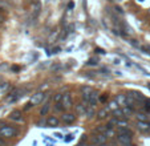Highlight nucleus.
<instances>
[{"mask_svg":"<svg viewBox=\"0 0 150 146\" xmlns=\"http://www.w3.org/2000/svg\"><path fill=\"white\" fill-rule=\"evenodd\" d=\"M17 134V129L11 125H4L0 128V137L3 138H12Z\"/></svg>","mask_w":150,"mask_h":146,"instance_id":"obj_1","label":"nucleus"},{"mask_svg":"<svg viewBox=\"0 0 150 146\" xmlns=\"http://www.w3.org/2000/svg\"><path fill=\"white\" fill-rule=\"evenodd\" d=\"M44 99H45V93L44 92H37V93H35V94H32L31 100H29V104H31L32 106L39 105L44 101Z\"/></svg>","mask_w":150,"mask_h":146,"instance_id":"obj_2","label":"nucleus"},{"mask_svg":"<svg viewBox=\"0 0 150 146\" xmlns=\"http://www.w3.org/2000/svg\"><path fill=\"white\" fill-rule=\"evenodd\" d=\"M61 104H62V106H64L65 110L72 109V106H73V100H72L71 93H64V94H62Z\"/></svg>","mask_w":150,"mask_h":146,"instance_id":"obj_3","label":"nucleus"},{"mask_svg":"<svg viewBox=\"0 0 150 146\" xmlns=\"http://www.w3.org/2000/svg\"><path fill=\"white\" fill-rule=\"evenodd\" d=\"M61 121L65 125H72V124H74V121H76V114H74V113H71V112L62 113Z\"/></svg>","mask_w":150,"mask_h":146,"instance_id":"obj_4","label":"nucleus"},{"mask_svg":"<svg viewBox=\"0 0 150 146\" xmlns=\"http://www.w3.org/2000/svg\"><path fill=\"white\" fill-rule=\"evenodd\" d=\"M92 143L96 146H100V145H104L106 143V137L104 134H98V133H94L93 137H92Z\"/></svg>","mask_w":150,"mask_h":146,"instance_id":"obj_5","label":"nucleus"},{"mask_svg":"<svg viewBox=\"0 0 150 146\" xmlns=\"http://www.w3.org/2000/svg\"><path fill=\"white\" fill-rule=\"evenodd\" d=\"M93 92H94V90L92 89L91 86H82V88H81V97H82V101H84V102H88Z\"/></svg>","mask_w":150,"mask_h":146,"instance_id":"obj_6","label":"nucleus"},{"mask_svg":"<svg viewBox=\"0 0 150 146\" xmlns=\"http://www.w3.org/2000/svg\"><path fill=\"white\" fill-rule=\"evenodd\" d=\"M117 141L121 143L122 146L127 145V143L133 142V135H127V134H117Z\"/></svg>","mask_w":150,"mask_h":146,"instance_id":"obj_7","label":"nucleus"},{"mask_svg":"<svg viewBox=\"0 0 150 146\" xmlns=\"http://www.w3.org/2000/svg\"><path fill=\"white\" fill-rule=\"evenodd\" d=\"M45 125L48 128H56L60 125V120L56 117V116H49V117L45 120Z\"/></svg>","mask_w":150,"mask_h":146,"instance_id":"obj_8","label":"nucleus"},{"mask_svg":"<svg viewBox=\"0 0 150 146\" xmlns=\"http://www.w3.org/2000/svg\"><path fill=\"white\" fill-rule=\"evenodd\" d=\"M88 102H80L76 105V114L79 116H85L86 114V108H88Z\"/></svg>","mask_w":150,"mask_h":146,"instance_id":"obj_9","label":"nucleus"},{"mask_svg":"<svg viewBox=\"0 0 150 146\" xmlns=\"http://www.w3.org/2000/svg\"><path fill=\"white\" fill-rule=\"evenodd\" d=\"M137 129L139 132H150V122H147V121H138L137 122Z\"/></svg>","mask_w":150,"mask_h":146,"instance_id":"obj_10","label":"nucleus"},{"mask_svg":"<svg viewBox=\"0 0 150 146\" xmlns=\"http://www.w3.org/2000/svg\"><path fill=\"white\" fill-rule=\"evenodd\" d=\"M20 97H23V90L16 89V90H13V92L11 93V96H9V97H8V101L15 102V101H16V100H19Z\"/></svg>","mask_w":150,"mask_h":146,"instance_id":"obj_11","label":"nucleus"},{"mask_svg":"<svg viewBox=\"0 0 150 146\" xmlns=\"http://www.w3.org/2000/svg\"><path fill=\"white\" fill-rule=\"evenodd\" d=\"M109 113H110V110L108 109V106L102 108V109H100L98 112H97V118H98V120H105V118L109 117Z\"/></svg>","mask_w":150,"mask_h":146,"instance_id":"obj_12","label":"nucleus"},{"mask_svg":"<svg viewBox=\"0 0 150 146\" xmlns=\"http://www.w3.org/2000/svg\"><path fill=\"white\" fill-rule=\"evenodd\" d=\"M130 96L137 101V104H145V101H146L145 97L142 96V93L139 92H130Z\"/></svg>","mask_w":150,"mask_h":146,"instance_id":"obj_13","label":"nucleus"},{"mask_svg":"<svg viewBox=\"0 0 150 146\" xmlns=\"http://www.w3.org/2000/svg\"><path fill=\"white\" fill-rule=\"evenodd\" d=\"M126 97H127V94H117L116 96V101H117V104L120 105V108H124V106H126Z\"/></svg>","mask_w":150,"mask_h":146,"instance_id":"obj_14","label":"nucleus"},{"mask_svg":"<svg viewBox=\"0 0 150 146\" xmlns=\"http://www.w3.org/2000/svg\"><path fill=\"white\" fill-rule=\"evenodd\" d=\"M100 102V100H98V93L97 92H93L92 93V96H91V99H89V101H88V104L91 105V106H93V108H96V105Z\"/></svg>","mask_w":150,"mask_h":146,"instance_id":"obj_15","label":"nucleus"},{"mask_svg":"<svg viewBox=\"0 0 150 146\" xmlns=\"http://www.w3.org/2000/svg\"><path fill=\"white\" fill-rule=\"evenodd\" d=\"M9 118L13 121H17V122H21L23 121V117H21V112H19V110H15V112H12L11 114H9Z\"/></svg>","mask_w":150,"mask_h":146,"instance_id":"obj_16","label":"nucleus"},{"mask_svg":"<svg viewBox=\"0 0 150 146\" xmlns=\"http://www.w3.org/2000/svg\"><path fill=\"white\" fill-rule=\"evenodd\" d=\"M109 125L106 124V125H98V126L96 128V130H94V133H98V134H104L105 135V133L108 132V129H109Z\"/></svg>","mask_w":150,"mask_h":146,"instance_id":"obj_17","label":"nucleus"},{"mask_svg":"<svg viewBox=\"0 0 150 146\" xmlns=\"http://www.w3.org/2000/svg\"><path fill=\"white\" fill-rule=\"evenodd\" d=\"M117 134H127V135H133V132H132L129 128H118L117 129Z\"/></svg>","mask_w":150,"mask_h":146,"instance_id":"obj_18","label":"nucleus"},{"mask_svg":"<svg viewBox=\"0 0 150 146\" xmlns=\"http://www.w3.org/2000/svg\"><path fill=\"white\" fill-rule=\"evenodd\" d=\"M116 135H117V130H114L113 128H109L108 132L105 133V137L106 138H113V137H116Z\"/></svg>","mask_w":150,"mask_h":146,"instance_id":"obj_19","label":"nucleus"},{"mask_svg":"<svg viewBox=\"0 0 150 146\" xmlns=\"http://www.w3.org/2000/svg\"><path fill=\"white\" fill-rule=\"evenodd\" d=\"M133 108H130V106H124L122 108V113H124V117H126V116H132L133 114Z\"/></svg>","mask_w":150,"mask_h":146,"instance_id":"obj_20","label":"nucleus"},{"mask_svg":"<svg viewBox=\"0 0 150 146\" xmlns=\"http://www.w3.org/2000/svg\"><path fill=\"white\" fill-rule=\"evenodd\" d=\"M94 108L93 106H91V105H88V108H86V114H85V116H86V117H88V118H93L94 117V116H96V114H94Z\"/></svg>","mask_w":150,"mask_h":146,"instance_id":"obj_21","label":"nucleus"},{"mask_svg":"<svg viewBox=\"0 0 150 146\" xmlns=\"http://www.w3.org/2000/svg\"><path fill=\"white\" fill-rule=\"evenodd\" d=\"M118 108H120V105L117 104V101H116V100H113V101H110V102H109V105H108V109H109V110H112V112H114V110H116V109H118Z\"/></svg>","mask_w":150,"mask_h":146,"instance_id":"obj_22","label":"nucleus"},{"mask_svg":"<svg viewBox=\"0 0 150 146\" xmlns=\"http://www.w3.org/2000/svg\"><path fill=\"white\" fill-rule=\"evenodd\" d=\"M62 100V93H54L53 94V102L57 104V102H61Z\"/></svg>","mask_w":150,"mask_h":146,"instance_id":"obj_23","label":"nucleus"},{"mask_svg":"<svg viewBox=\"0 0 150 146\" xmlns=\"http://www.w3.org/2000/svg\"><path fill=\"white\" fill-rule=\"evenodd\" d=\"M136 117L138 121H147V116L145 114V113H137Z\"/></svg>","mask_w":150,"mask_h":146,"instance_id":"obj_24","label":"nucleus"},{"mask_svg":"<svg viewBox=\"0 0 150 146\" xmlns=\"http://www.w3.org/2000/svg\"><path fill=\"white\" fill-rule=\"evenodd\" d=\"M48 110H49V104H45V105H44V108L40 110V114H41V116H45L47 113H48Z\"/></svg>","mask_w":150,"mask_h":146,"instance_id":"obj_25","label":"nucleus"},{"mask_svg":"<svg viewBox=\"0 0 150 146\" xmlns=\"http://www.w3.org/2000/svg\"><path fill=\"white\" fill-rule=\"evenodd\" d=\"M54 109L57 110V112H64V106H62V104L61 102H57V104H54Z\"/></svg>","mask_w":150,"mask_h":146,"instance_id":"obj_26","label":"nucleus"},{"mask_svg":"<svg viewBox=\"0 0 150 146\" xmlns=\"http://www.w3.org/2000/svg\"><path fill=\"white\" fill-rule=\"evenodd\" d=\"M74 138V134H72V133H69L68 135H67L65 138H64V142H71L72 140H73Z\"/></svg>","mask_w":150,"mask_h":146,"instance_id":"obj_27","label":"nucleus"},{"mask_svg":"<svg viewBox=\"0 0 150 146\" xmlns=\"http://www.w3.org/2000/svg\"><path fill=\"white\" fill-rule=\"evenodd\" d=\"M145 109H146L147 113H150V100H146V101H145Z\"/></svg>","mask_w":150,"mask_h":146,"instance_id":"obj_28","label":"nucleus"},{"mask_svg":"<svg viewBox=\"0 0 150 146\" xmlns=\"http://www.w3.org/2000/svg\"><path fill=\"white\" fill-rule=\"evenodd\" d=\"M86 140H88V135H82L81 137V141H80V143H84V142H86Z\"/></svg>","mask_w":150,"mask_h":146,"instance_id":"obj_29","label":"nucleus"},{"mask_svg":"<svg viewBox=\"0 0 150 146\" xmlns=\"http://www.w3.org/2000/svg\"><path fill=\"white\" fill-rule=\"evenodd\" d=\"M105 100H108V94H106V96H101V99H100V101L104 102Z\"/></svg>","mask_w":150,"mask_h":146,"instance_id":"obj_30","label":"nucleus"},{"mask_svg":"<svg viewBox=\"0 0 150 146\" xmlns=\"http://www.w3.org/2000/svg\"><path fill=\"white\" fill-rule=\"evenodd\" d=\"M54 135H56L57 138H60V140H62V138H64V137H62L61 134H60V133H56V134H54Z\"/></svg>","mask_w":150,"mask_h":146,"instance_id":"obj_31","label":"nucleus"},{"mask_svg":"<svg viewBox=\"0 0 150 146\" xmlns=\"http://www.w3.org/2000/svg\"><path fill=\"white\" fill-rule=\"evenodd\" d=\"M125 146H136V145H134V143L132 142V143H127V145H125Z\"/></svg>","mask_w":150,"mask_h":146,"instance_id":"obj_32","label":"nucleus"},{"mask_svg":"<svg viewBox=\"0 0 150 146\" xmlns=\"http://www.w3.org/2000/svg\"><path fill=\"white\" fill-rule=\"evenodd\" d=\"M100 146H109V143H104V145H100Z\"/></svg>","mask_w":150,"mask_h":146,"instance_id":"obj_33","label":"nucleus"},{"mask_svg":"<svg viewBox=\"0 0 150 146\" xmlns=\"http://www.w3.org/2000/svg\"><path fill=\"white\" fill-rule=\"evenodd\" d=\"M109 146H116V145H114V143H110V145H109Z\"/></svg>","mask_w":150,"mask_h":146,"instance_id":"obj_34","label":"nucleus"},{"mask_svg":"<svg viewBox=\"0 0 150 146\" xmlns=\"http://www.w3.org/2000/svg\"><path fill=\"white\" fill-rule=\"evenodd\" d=\"M0 21H1V16H0Z\"/></svg>","mask_w":150,"mask_h":146,"instance_id":"obj_35","label":"nucleus"},{"mask_svg":"<svg viewBox=\"0 0 150 146\" xmlns=\"http://www.w3.org/2000/svg\"><path fill=\"white\" fill-rule=\"evenodd\" d=\"M77 146H81V145H80V143H79V145H77Z\"/></svg>","mask_w":150,"mask_h":146,"instance_id":"obj_36","label":"nucleus"}]
</instances>
